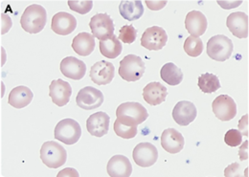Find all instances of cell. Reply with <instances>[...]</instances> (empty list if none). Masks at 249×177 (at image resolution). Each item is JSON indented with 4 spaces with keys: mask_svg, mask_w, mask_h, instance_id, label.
Instances as JSON below:
<instances>
[{
    "mask_svg": "<svg viewBox=\"0 0 249 177\" xmlns=\"http://www.w3.org/2000/svg\"><path fill=\"white\" fill-rule=\"evenodd\" d=\"M47 23V12L44 7L38 4L28 6L20 18L22 29L29 34H37L44 29Z\"/></svg>",
    "mask_w": 249,
    "mask_h": 177,
    "instance_id": "6da1fadb",
    "label": "cell"
},
{
    "mask_svg": "<svg viewBox=\"0 0 249 177\" xmlns=\"http://www.w3.org/2000/svg\"><path fill=\"white\" fill-rule=\"evenodd\" d=\"M116 117L124 124L133 126L144 123L149 117V113L141 104L126 102L117 107Z\"/></svg>",
    "mask_w": 249,
    "mask_h": 177,
    "instance_id": "7a4b0ae2",
    "label": "cell"
},
{
    "mask_svg": "<svg viewBox=\"0 0 249 177\" xmlns=\"http://www.w3.org/2000/svg\"><path fill=\"white\" fill-rule=\"evenodd\" d=\"M146 70L145 62L140 57L129 54L120 61L118 73L119 76L128 83L140 80Z\"/></svg>",
    "mask_w": 249,
    "mask_h": 177,
    "instance_id": "3957f363",
    "label": "cell"
},
{
    "mask_svg": "<svg viewBox=\"0 0 249 177\" xmlns=\"http://www.w3.org/2000/svg\"><path fill=\"white\" fill-rule=\"evenodd\" d=\"M40 159L50 169H58L67 160L66 149L54 141L45 142L40 148Z\"/></svg>",
    "mask_w": 249,
    "mask_h": 177,
    "instance_id": "277c9868",
    "label": "cell"
},
{
    "mask_svg": "<svg viewBox=\"0 0 249 177\" xmlns=\"http://www.w3.org/2000/svg\"><path fill=\"white\" fill-rule=\"evenodd\" d=\"M233 50L232 40L224 35H214L207 42V55L217 61L227 60L231 57Z\"/></svg>",
    "mask_w": 249,
    "mask_h": 177,
    "instance_id": "5b68a950",
    "label": "cell"
},
{
    "mask_svg": "<svg viewBox=\"0 0 249 177\" xmlns=\"http://www.w3.org/2000/svg\"><path fill=\"white\" fill-rule=\"evenodd\" d=\"M55 139L64 143L65 145L76 144L82 135L80 124L73 119H63L55 127Z\"/></svg>",
    "mask_w": 249,
    "mask_h": 177,
    "instance_id": "8992f818",
    "label": "cell"
},
{
    "mask_svg": "<svg viewBox=\"0 0 249 177\" xmlns=\"http://www.w3.org/2000/svg\"><path fill=\"white\" fill-rule=\"evenodd\" d=\"M89 27L92 35L100 40H106L114 35V23L111 17L106 13L96 14L90 19Z\"/></svg>",
    "mask_w": 249,
    "mask_h": 177,
    "instance_id": "52a82bcc",
    "label": "cell"
},
{
    "mask_svg": "<svg viewBox=\"0 0 249 177\" xmlns=\"http://www.w3.org/2000/svg\"><path fill=\"white\" fill-rule=\"evenodd\" d=\"M104 100L105 97L102 91L92 87H86L78 92L76 104L85 110H93L103 105Z\"/></svg>",
    "mask_w": 249,
    "mask_h": 177,
    "instance_id": "ba28073f",
    "label": "cell"
},
{
    "mask_svg": "<svg viewBox=\"0 0 249 177\" xmlns=\"http://www.w3.org/2000/svg\"><path fill=\"white\" fill-rule=\"evenodd\" d=\"M132 158L137 166L149 168L156 164L158 159V150L152 143H139L132 151Z\"/></svg>",
    "mask_w": 249,
    "mask_h": 177,
    "instance_id": "9c48e42d",
    "label": "cell"
},
{
    "mask_svg": "<svg viewBox=\"0 0 249 177\" xmlns=\"http://www.w3.org/2000/svg\"><path fill=\"white\" fill-rule=\"evenodd\" d=\"M167 41L168 35L166 31L159 26L147 28L141 37V45L150 51L161 50Z\"/></svg>",
    "mask_w": 249,
    "mask_h": 177,
    "instance_id": "30bf717a",
    "label": "cell"
},
{
    "mask_svg": "<svg viewBox=\"0 0 249 177\" xmlns=\"http://www.w3.org/2000/svg\"><path fill=\"white\" fill-rule=\"evenodd\" d=\"M212 108L215 116L222 122L230 121L237 115V105L228 95L218 96L212 103Z\"/></svg>",
    "mask_w": 249,
    "mask_h": 177,
    "instance_id": "8fae6325",
    "label": "cell"
},
{
    "mask_svg": "<svg viewBox=\"0 0 249 177\" xmlns=\"http://www.w3.org/2000/svg\"><path fill=\"white\" fill-rule=\"evenodd\" d=\"M115 75L114 65L107 60H100L94 63L90 69V79L98 86H107L110 84Z\"/></svg>",
    "mask_w": 249,
    "mask_h": 177,
    "instance_id": "7c38bea8",
    "label": "cell"
},
{
    "mask_svg": "<svg viewBox=\"0 0 249 177\" xmlns=\"http://www.w3.org/2000/svg\"><path fill=\"white\" fill-rule=\"evenodd\" d=\"M60 69L63 76L74 81L82 80L87 73L86 63L75 57H66L62 59Z\"/></svg>",
    "mask_w": 249,
    "mask_h": 177,
    "instance_id": "4fadbf2b",
    "label": "cell"
},
{
    "mask_svg": "<svg viewBox=\"0 0 249 177\" xmlns=\"http://www.w3.org/2000/svg\"><path fill=\"white\" fill-rule=\"evenodd\" d=\"M71 95L72 88L67 82L62 79L52 81L49 87V96L56 106L60 107L66 106L70 101Z\"/></svg>",
    "mask_w": 249,
    "mask_h": 177,
    "instance_id": "5bb4252c",
    "label": "cell"
},
{
    "mask_svg": "<svg viewBox=\"0 0 249 177\" xmlns=\"http://www.w3.org/2000/svg\"><path fill=\"white\" fill-rule=\"evenodd\" d=\"M185 145L183 135L176 128H167L161 135V146L167 152L176 154L180 152Z\"/></svg>",
    "mask_w": 249,
    "mask_h": 177,
    "instance_id": "9a60e30c",
    "label": "cell"
},
{
    "mask_svg": "<svg viewBox=\"0 0 249 177\" xmlns=\"http://www.w3.org/2000/svg\"><path fill=\"white\" fill-rule=\"evenodd\" d=\"M172 115L178 124L187 126L196 120L197 110L193 103L188 101H181L176 105L173 109Z\"/></svg>",
    "mask_w": 249,
    "mask_h": 177,
    "instance_id": "2e32d148",
    "label": "cell"
},
{
    "mask_svg": "<svg viewBox=\"0 0 249 177\" xmlns=\"http://www.w3.org/2000/svg\"><path fill=\"white\" fill-rule=\"evenodd\" d=\"M229 31L239 38H247L249 35V16L244 12L232 13L226 19Z\"/></svg>",
    "mask_w": 249,
    "mask_h": 177,
    "instance_id": "e0dca14e",
    "label": "cell"
},
{
    "mask_svg": "<svg viewBox=\"0 0 249 177\" xmlns=\"http://www.w3.org/2000/svg\"><path fill=\"white\" fill-rule=\"evenodd\" d=\"M110 117L104 111L96 112L87 120V129L90 135L103 137L109 130Z\"/></svg>",
    "mask_w": 249,
    "mask_h": 177,
    "instance_id": "ac0fdd59",
    "label": "cell"
},
{
    "mask_svg": "<svg viewBox=\"0 0 249 177\" xmlns=\"http://www.w3.org/2000/svg\"><path fill=\"white\" fill-rule=\"evenodd\" d=\"M77 27V19L73 15H70L66 12L57 13L51 23V29L60 35H68L73 33Z\"/></svg>",
    "mask_w": 249,
    "mask_h": 177,
    "instance_id": "d6986e66",
    "label": "cell"
},
{
    "mask_svg": "<svg viewBox=\"0 0 249 177\" xmlns=\"http://www.w3.org/2000/svg\"><path fill=\"white\" fill-rule=\"evenodd\" d=\"M208 26L206 17L199 11H191L185 18V28L192 36L199 37L202 35Z\"/></svg>",
    "mask_w": 249,
    "mask_h": 177,
    "instance_id": "ffe728a7",
    "label": "cell"
},
{
    "mask_svg": "<svg viewBox=\"0 0 249 177\" xmlns=\"http://www.w3.org/2000/svg\"><path fill=\"white\" fill-rule=\"evenodd\" d=\"M108 176L111 177H129L132 174V166L124 155L112 156L107 166Z\"/></svg>",
    "mask_w": 249,
    "mask_h": 177,
    "instance_id": "44dd1931",
    "label": "cell"
},
{
    "mask_svg": "<svg viewBox=\"0 0 249 177\" xmlns=\"http://www.w3.org/2000/svg\"><path fill=\"white\" fill-rule=\"evenodd\" d=\"M167 88L158 82H152L143 89V98L150 106H159L166 101Z\"/></svg>",
    "mask_w": 249,
    "mask_h": 177,
    "instance_id": "7402d4cb",
    "label": "cell"
},
{
    "mask_svg": "<svg viewBox=\"0 0 249 177\" xmlns=\"http://www.w3.org/2000/svg\"><path fill=\"white\" fill-rule=\"evenodd\" d=\"M95 36L93 35L83 32L78 34L72 41V48L73 50L82 57H88L95 49Z\"/></svg>",
    "mask_w": 249,
    "mask_h": 177,
    "instance_id": "603a6c76",
    "label": "cell"
},
{
    "mask_svg": "<svg viewBox=\"0 0 249 177\" xmlns=\"http://www.w3.org/2000/svg\"><path fill=\"white\" fill-rule=\"evenodd\" d=\"M34 98V94L31 89L24 86L17 87L9 94L8 103L15 108H23L26 107L31 104L32 100Z\"/></svg>",
    "mask_w": 249,
    "mask_h": 177,
    "instance_id": "cb8c5ba5",
    "label": "cell"
},
{
    "mask_svg": "<svg viewBox=\"0 0 249 177\" xmlns=\"http://www.w3.org/2000/svg\"><path fill=\"white\" fill-rule=\"evenodd\" d=\"M119 13L126 20L134 21L139 19L144 14L142 1L122 0L119 5Z\"/></svg>",
    "mask_w": 249,
    "mask_h": 177,
    "instance_id": "d4e9b609",
    "label": "cell"
},
{
    "mask_svg": "<svg viewBox=\"0 0 249 177\" xmlns=\"http://www.w3.org/2000/svg\"><path fill=\"white\" fill-rule=\"evenodd\" d=\"M101 54L107 59H116L122 53L123 47L119 38L113 35L111 37L106 40H100L99 43Z\"/></svg>",
    "mask_w": 249,
    "mask_h": 177,
    "instance_id": "484cf974",
    "label": "cell"
},
{
    "mask_svg": "<svg viewBox=\"0 0 249 177\" xmlns=\"http://www.w3.org/2000/svg\"><path fill=\"white\" fill-rule=\"evenodd\" d=\"M161 79L169 86H178L183 81V73L175 63L168 62L164 64L160 70Z\"/></svg>",
    "mask_w": 249,
    "mask_h": 177,
    "instance_id": "4316f807",
    "label": "cell"
},
{
    "mask_svg": "<svg viewBox=\"0 0 249 177\" xmlns=\"http://www.w3.org/2000/svg\"><path fill=\"white\" fill-rule=\"evenodd\" d=\"M197 86L203 93L211 94L220 88V82L215 74L205 73L198 77Z\"/></svg>",
    "mask_w": 249,
    "mask_h": 177,
    "instance_id": "83f0119b",
    "label": "cell"
},
{
    "mask_svg": "<svg viewBox=\"0 0 249 177\" xmlns=\"http://www.w3.org/2000/svg\"><path fill=\"white\" fill-rule=\"evenodd\" d=\"M183 48L188 56L196 58L200 56L203 52V42L200 37H195L190 35L185 39Z\"/></svg>",
    "mask_w": 249,
    "mask_h": 177,
    "instance_id": "f1b7e54d",
    "label": "cell"
},
{
    "mask_svg": "<svg viewBox=\"0 0 249 177\" xmlns=\"http://www.w3.org/2000/svg\"><path fill=\"white\" fill-rule=\"evenodd\" d=\"M114 132L117 136L123 138V139H132L137 135V125H127L121 123L118 119L114 122L113 124Z\"/></svg>",
    "mask_w": 249,
    "mask_h": 177,
    "instance_id": "f546056e",
    "label": "cell"
},
{
    "mask_svg": "<svg viewBox=\"0 0 249 177\" xmlns=\"http://www.w3.org/2000/svg\"><path fill=\"white\" fill-rule=\"evenodd\" d=\"M68 6L70 10L80 15H87L89 14L93 8V1L91 0H69Z\"/></svg>",
    "mask_w": 249,
    "mask_h": 177,
    "instance_id": "4dcf8cb0",
    "label": "cell"
},
{
    "mask_svg": "<svg viewBox=\"0 0 249 177\" xmlns=\"http://www.w3.org/2000/svg\"><path fill=\"white\" fill-rule=\"evenodd\" d=\"M137 37V30L133 25H124L119 31V39L125 44H131Z\"/></svg>",
    "mask_w": 249,
    "mask_h": 177,
    "instance_id": "1f68e13d",
    "label": "cell"
},
{
    "mask_svg": "<svg viewBox=\"0 0 249 177\" xmlns=\"http://www.w3.org/2000/svg\"><path fill=\"white\" fill-rule=\"evenodd\" d=\"M224 142L229 147H238L243 142V134L240 130L229 129L224 135Z\"/></svg>",
    "mask_w": 249,
    "mask_h": 177,
    "instance_id": "d6a6232c",
    "label": "cell"
},
{
    "mask_svg": "<svg viewBox=\"0 0 249 177\" xmlns=\"http://www.w3.org/2000/svg\"><path fill=\"white\" fill-rule=\"evenodd\" d=\"M242 168L238 163H233L229 165L224 171V177H242Z\"/></svg>",
    "mask_w": 249,
    "mask_h": 177,
    "instance_id": "836d02e7",
    "label": "cell"
},
{
    "mask_svg": "<svg viewBox=\"0 0 249 177\" xmlns=\"http://www.w3.org/2000/svg\"><path fill=\"white\" fill-rule=\"evenodd\" d=\"M13 23L9 16L2 14L1 15V34H6L9 30L11 29Z\"/></svg>",
    "mask_w": 249,
    "mask_h": 177,
    "instance_id": "e575fe53",
    "label": "cell"
},
{
    "mask_svg": "<svg viewBox=\"0 0 249 177\" xmlns=\"http://www.w3.org/2000/svg\"><path fill=\"white\" fill-rule=\"evenodd\" d=\"M239 130L243 135L249 136V115H244L239 122Z\"/></svg>",
    "mask_w": 249,
    "mask_h": 177,
    "instance_id": "d590c367",
    "label": "cell"
},
{
    "mask_svg": "<svg viewBox=\"0 0 249 177\" xmlns=\"http://www.w3.org/2000/svg\"><path fill=\"white\" fill-rule=\"evenodd\" d=\"M248 147H249V141H245L244 144L241 146L240 150H239V156L242 161H246L249 158V153H248Z\"/></svg>",
    "mask_w": 249,
    "mask_h": 177,
    "instance_id": "8d00e7d4",
    "label": "cell"
},
{
    "mask_svg": "<svg viewBox=\"0 0 249 177\" xmlns=\"http://www.w3.org/2000/svg\"><path fill=\"white\" fill-rule=\"evenodd\" d=\"M153 4H155V5H151L149 2H148V0L146 1V4L148 5V7H149V9H151V10H160V9H162L163 7H165L166 6V4H167V1H151Z\"/></svg>",
    "mask_w": 249,
    "mask_h": 177,
    "instance_id": "74e56055",
    "label": "cell"
},
{
    "mask_svg": "<svg viewBox=\"0 0 249 177\" xmlns=\"http://www.w3.org/2000/svg\"><path fill=\"white\" fill-rule=\"evenodd\" d=\"M64 176L65 177H79V174H78L77 171H75L73 169H65L62 172H60V174L57 176V177H64Z\"/></svg>",
    "mask_w": 249,
    "mask_h": 177,
    "instance_id": "f35d334b",
    "label": "cell"
}]
</instances>
